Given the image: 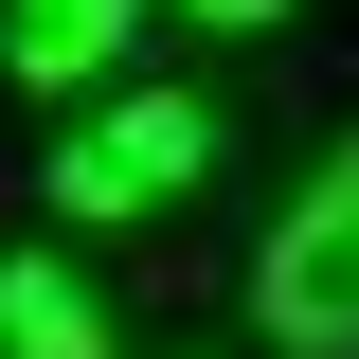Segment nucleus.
I'll list each match as a JSON object with an SVG mask.
<instances>
[{"instance_id":"obj_5","label":"nucleus","mask_w":359,"mask_h":359,"mask_svg":"<svg viewBox=\"0 0 359 359\" xmlns=\"http://www.w3.org/2000/svg\"><path fill=\"white\" fill-rule=\"evenodd\" d=\"M198 18H287V0H198Z\"/></svg>"},{"instance_id":"obj_3","label":"nucleus","mask_w":359,"mask_h":359,"mask_svg":"<svg viewBox=\"0 0 359 359\" xmlns=\"http://www.w3.org/2000/svg\"><path fill=\"white\" fill-rule=\"evenodd\" d=\"M126 18H144V0H0V72H18V90H72V72L126 54Z\"/></svg>"},{"instance_id":"obj_1","label":"nucleus","mask_w":359,"mask_h":359,"mask_svg":"<svg viewBox=\"0 0 359 359\" xmlns=\"http://www.w3.org/2000/svg\"><path fill=\"white\" fill-rule=\"evenodd\" d=\"M252 323L287 359H359V144L269 216V252H252Z\"/></svg>"},{"instance_id":"obj_2","label":"nucleus","mask_w":359,"mask_h":359,"mask_svg":"<svg viewBox=\"0 0 359 359\" xmlns=\"http://www.w3.org/2000/svg\"><path fill=\"white\" fill-rule=\"evenodd\" d=\"M198 162H216V108H180V90H126L108 126H72V144H54V216H162Z\"/></svg>"},{"instance_id":"obj_4","label":"nucleus","mask_w":359,"mask_h":359,"mask_svg":"<svg viewBox=\"0 0 359 359\" xmlns=\"http://www.w3.org/2000/svg\"><path fill=\"white\" fill-rule=\"evenodd\" d=\"M0 359H108L90 269H54V252H18V269H0Z\"/></svg>"}]
</instances>
